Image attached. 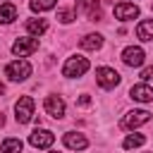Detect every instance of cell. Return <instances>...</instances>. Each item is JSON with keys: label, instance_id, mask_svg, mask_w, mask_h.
Instances as JSON below:
<instances>
[{"label": "cell", "instance_id": "obj_16", "mask_svg": "<svg viewBox=\"0 0 153 153\" xmlns=\"http://www.w3.org/2000/svg\"><path fill=\"white\" fill-rule=\"evenodd\" d=\"M14 19H17V7H14L12 2L2 5V7H0V22H2V24H10V22H14Z\"/></svg>", "mask_w": 153, "mask_h": 153}, {"label": "cell", "instance_id": "obj_17", "mask_svg": "<svg viewBox=\"0 0 153 153\" xmlns=\"http://www.w3.org/2000/svg\"><path fill=\"white\" fill-rule=\"evenodd\" d=\"M0 153H22V141L19 139H5L0 146Z\"/></svg>", "mask_w": 153, "mask_h": 153}, {"label": "cell", "instance_id": "obj_8", "mask_svg": "<svg viewBox=\"0 0 153 153\" xmlns=\"http://www.w3.org/2000/svg\"><path fill=\"white\" fill-rule=\"evenodd\" d=\"M33 50H38V38H17L12 43V53L24 57V55H31Z\"/></svg>", "mask_w": 153, "mask_h": 153}, {"label": "cell", "instance_id": "obj_20", "mask_svg": "<svg viewBox=\"0 0 153 153\" xmlns=\"http://www.w3.org/2000/svg\"><path fill=\"white\" fill-rule=\"evenodd\" d=\"M57 19H60L62 24H69V22L74 19V10H69V7H65V10H60V12H57Z\"/></svg>", "mask_w": 153, "mask_h": 153}, {"label": "cell", "instance_id": "obj_14", "mask_svg": "<svg viewBox=\"0 0 153 153\" xmlns=\"http://www.w3.org/2000/svg\"><path fill=\"white\" fill-rule=\"evenodd\" d=\"M136 36L141 41H153V19H143L136 26Z\"/></svg>", "mask_w": 153, "mask_h": 153}, {"label": "cell", "instance_id": "obj_3", "mask_svg": "<svg viewBox=\"0 0 153 153\" xmlns=\"http://www.w3.org/2000/svg\"><path fill=\"white\" fill-rule=\"evenodd\" d=\"M14 117H17V122L19 124H26V122H31L33 120V98L31 96H22L17 103H14Z\"/></svg>", "mask_w": 153, "mask_h": 153}, {"label": "cell", "instance_id": "obj_25", "mask_svg": "<svg viewBox=\"0 0 153 153\" xmlns=\"http://www.w3.org/2000/svg\"><path fill=\"white\" fill-rule=\"evenodd\" d=\"M53 153H57V151H53Z\"/></svg>", "mask_w": 153, "mask_h": 153}, {"label": "cell", "instance_id": "obj_19", "mask_svg": "<svg viewBox=\"0 0 153 153\" xmlns=\"http://www.w3.org/2000/svg\"><path fill=\"white\" fill-rule=\"evenodd\" d=\"M55 2H57V0H31L29 5H31V10H33V12H45V10L55 7Z\"/></svg>", "mask_w": 153, "mask_h": 153}, {"label": "cell", "instance_id": "obj_2", "mask_svg": "<svg viewBox=\"0 0 153 153\" xmlns=\"http://www.w3.org/2000/svg\"><path fill=\"white\" fill-rule=\"evenodd\" d=\"M86 69H88V60L81 57V55H74V57H67V62L62 67V74L69 76V79H74V76L86 74Z\"/></svg>", "mask_w": 153, "mask_h": 153}, {"label": "cell", "instance_id": "obj_23", "mask_svg": "<svg viewBox=\"0 0 153 153\" xmlns=\"http://www.w3.org/2000/svg\"><path fill=\"white\" fill-rule=\"evenodd\" d=\"M2 124H5V115L0 112V127H2Z\"/></svg>", "mask_w": 153, "mask_h": 153}, {"label": "cell", "instance_id": "obj_1", "mask_svg": "<svg viewBox=\"0 0 153 153\" xmlns=\"http://www.w3.org/2000/svg\"><path fill=\"white\" fill-rule=\"evenodd\" d=\"M5 76L10 81H24L26 76H31V65L26 60H14L5 67Z\"/></svg>", "mask_w": 153, "mask_h": 153}, {"label": "cell", "instance_id": "obj_7", "mask_svg": "<svg viewBox=\"0 0 153 153\" xmlns=\"http://www.w3.org/2000/svg\"><path fill=\"white\" fill-rule=\"evenodd\" d=\"M148 120H151V112H146V110H131V112L124 115L122 127H124V129H136V127L146 124Z\"/></svg>", "mask_w": 153, "mask_h": 153}, {"label": "cell", "instance_id": "obj_22", "mask_svg": "<svg viewBox=\"0 0 153 153\" xmlns=\"http://www.w3.org/2000/svg\"><path fill=\"white\" fill-rule=\"evenodd\" d=\"M88 103H91L88 96H81V98H79V105H88Z\"/></svg>", "mask_w": 153, "mask_h": 153}, {"label": "cell", "instance_id": "obj_15", "mask_svg": "<svg viewBox=\"0 0 153 153\" xmlns=\"http://www.w3.org/2000/svg\"><path fill=\"white\" fill-rule=\"evenodd\" d=\"M26 31L33 33V36H41V33L48 31V22L45 19H29L26 22Z\"/></svg>", "mask_w": 153, "mask_h": 153}, {"label": "cell", "instance_id": "obj_6", "mask_svg": "<svg viewBox=\"0 0 153 153\" xmlns=\"http://www.w3.org/2000/svg\"><path fill=\"white\" fill-rule=\"evenodd\" d=\"M143 60H146V53H143L139 45H129V48L122 50V62H124L127 67H141Z\"/></svg>", "mask_w": 153, "mask_h": 153}, {"label": "cell", "instance_id": "obj_11", "mask_svg": "<svg viewBox=\"0 0 153 153\" xmlns=\"http://www.w3.org/2000/svg\"><path fill=\"white\" fill-rule=\"evenodd\" d=\"M129 96L134 100H139V103H151L153 100V88L148 84H136V86L129 88Z\"/></svg>", "mask_w": 153, "mask_h": 153}, {"label": "cell", "instance_id": "obj_10", "mask_svg": "<svg viewBox=\"0 0 153 153\" xmlns=\"http://www.w3.org/2000/svg\"><path fill=\"white\" fill-rule=\"evenodd\" d=\"M45 112H48L50 117L60 120V117L65 115V100H62L60 96H48V98H45Z\"/></svg>", "mask_w": 153, "mask_h": 153}, {"label": "cell", "instance_id": "obj_9", "mask_svg": "<svg viewBox=\"0 0 153 153\" xmlns=\"http://www.w3.org/2000/svg\"><path fill=\"white\" fill-rule=\"evenodd\" d=\"M112 14H115L120 22H129V19H136V17H139V7H136V5H129V2H120V5H115Z\"/></svg>", "mask_w": 153, "mask_h": 153}, {"label": "cell", "instance_id": "obj_24", "mask_svg": "<svg viewBox=\"0 0 153 153\" xmlns=\"http://www.w3.org/2000/svg\"><path fill=\"white\" fill-rule=\"evenodd\" d=\"M2 91H5V84H2V81H0V93H2Z\"/></svg>", "mask_w": 153, "mask_h": 153}, {"label": "cell", "instance_id": "obj_18", "mask_svg": "<svg viewBox=\"0 0 153 153\" xmlns=\"http://www.w3.org/2000/svg\"><path fill=\"white\" fill-rule=\"evenodd\" d=\"M143 143H146V136H143V134H129L122 146H124V148H136V146H143Z\"/></svg>", "mask_w": 153, "mask_h": 153}, {"label": "cell", "instance_id": "obj_21", "mask_svg": "<svg viewBox=\"0 0 153 153\" xmlns=\"http://www.w3.org/2000/svg\"><path fill=\"white\" fill-rule=\"evenodd\" d=\"M141 79H143V81H151V79H153V67L141 69Z\"/></svg>", "mask_w": 153, "mask_h": 153}, {"label": "cell", "instance_id": "obj_4", "mask_svg": "<svg viewBox=\"0 0 153 153\" xmlns=\"http://www.w3.org/2000/svg\"><path fill=\"white\" fill-rule=\"evenodd\" d=\"M96 81H98V86H103V88H115V86L120 84V74H117L115 69H110V67H98V69H96Z\"/></svg>", "mask_w": 153, "mask_h": 153}, {"label": "cell", "instance_id": "obj_12", "mask_svg": "<svg viewBox=\"0 0 153 153\" xmlns=\"http://www.w3.org/2000/svg\"><path fill=\"white\" fill-rule=\"evenodd\" d=\"M62 141H65V146H67V148H74V151H81V148H86V146H88L86 136H84V134H76V131H67Z\"/></svg>", "mask_w": 153, "mask_h": 153}, {"label": "cell", "instance_id": "obj_13", "mask_svg": "<svg viewBox=\"0 0 153 153\" xmlns=\"http://www.w3.org/2000/svg\"><path fill=\"white\" fill-rule=\"evenodd\" d=\"M100 45H103V36L100 33H88V36L81 38V48L84 50H98Z\"/></svg>", "mask_w": 153, "mask_h": 153}, {"label": "cell", "instance_id": "obj_5", "mask_svg": "<svg viewBox=\"0 0 153 153\" xmlns=\"http://www.w3.org/2000/svg\"><path fill=\"white\" fill-rule=\"evenodd\" d=\"M53 141H55V134L50 129H33L29 134V143L33 148H48V146H53Z\"/></svg>", "mask_w": 153, "mask_h": 153}]
</instances>
